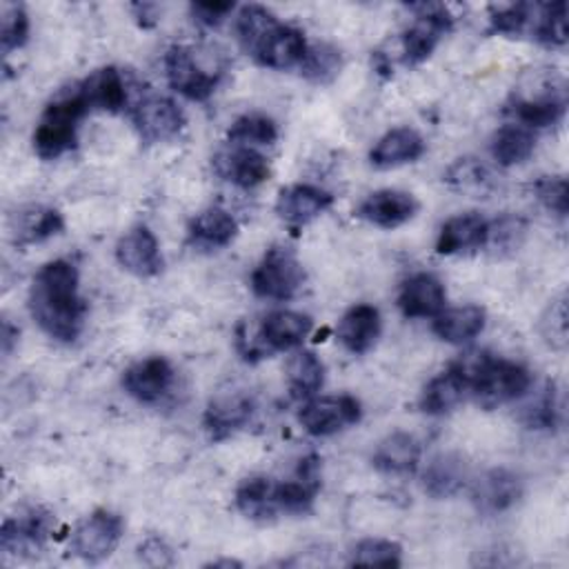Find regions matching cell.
<instances>
[{
	"instance_id": "33",
	"label": "cell",
	"mask_w": 569,
	"mask_h": 569,
	"mask_svg": "<svg viewBox=\"0 0 569 569\" xmlns=\"http://www.w3.org/2000/svg\"><path fill=\"white\" fill-rule=\"evenodd\" d=\"M62 229H64V218L58 209L31 204L18 213V224L13 227V233L20 247H29L58 236Z\"/></svg>"
},
{
	"instance_id": "12",
	"label": "cell",
	"mask_w": 569,
	"mask_h": 569,
	"mask_svg": "<svg viewBox=\"0 0 569 569\" xmlns=\"http://www.w3.org/2000/svg\"><path fill=\"white\" fill-rule=\"evenodd\" d=\"M116 260L136 278H153L164 267L158 238L147 224H136L120 236L116 242Z\"/></svg>"
},
{
	"instance_id": "22",
	"label": "cell",
	"mask_w": 569,
	"mask_h": 569,
	"mask_svg": "<svg viewBox=\"0 0 569 569\" xmlns=\"http://www.w3.org/2000/svg\"><path fill=\"white\" fill-rule=\"evenodd\" d=\"M333 204V196L316 184H289L280 189L276 213L291 227H305Z\"/></svg>"
},
{
	"instance_id": "25",
	"label": "cell",
	"mask_w": 569,
	"mask_h": 569,
	"mask_svg": "<svg viewBox=\"0 0 569 569\" xmlns=\"http://www.w3.org/2000/svg\"><path fill=\"white\" fill-rule=\"evenodd\" d=\"M382 331V320L380 311L373 305L358 302L349 307L340 322H338V340L349 353H367L380 338Z\"/></svg>"
},
{
	"instance_id": "36",
	"label": "cell",
	"mask_w": 569,
	"mask_h": 569,
	"mask_svg": "<svg viewBox=\"0 0 569 569\" xmlns=\"http://www.w3.org/2000/svg\"><path fill=\"white\" fill-rule=\"evenodd\" d=\"M531 38L540 44L558 49L567 44V2H542L536 4L531 24Z\"/></svg>"
},
{
	"instance_id": "17",
	"label": "cell",
	"mask_w": 569,
	"mask_h": 569,
	"mask_svg": "<svg viewBox=\"0 0 569 569\" xmlns=\"http://www.w3.org/2000/svg\"><path fill=\"white\" fill-rule=\"evenodd\" d=\"M520 496H522L520 478L505 467L485 471L471 485V502L485 516H496L511 509L520 500Z\"/></svg>"
},
{
	"instance_id": "38",
	"label": "cell",
	"mask_w": 569,
	"mask_h": 569,
	"mask_svg": "<svg viewBox=\"0 0 569 569\" xmlns=\"http://www.w3.org/2000/svg\"><path fill=\"white\" fill-rule=\"evenodd\" d=\"M527 402L520 407L518 418L527 429H553L558 425V398L553 382H545L540 389H529Z\"/></svg>"
},
{
	"instance_id": "8",
	"label": "cell",
	"mask_w": 569,
	"mask_h": 569,
	"mask_svg": "<svg viewBox=\"0 0 569 569\" xmlns=\"http://www.w3.org/2000/svg\"><path fill=\"white\" fill-rule=\"evenodd\" d=\"M122 531H124V522L118 513L109 509H96L76 525L71 533V551L80 560L89 565H98L116 551L122 538Z\"/></svg>"
},
{
	"instance_id": "27",
	"label": "cell",
	"mask_w": 569,
	"mask_h": 569,
	"mask_svg": "<svg viewBox=\"0 0 569 569\" xmlns=\"http://www.w3.org/2000/svg\"><path fill=\"white\" fill-rule=\"evenodd\" d=\"M425 153L422 136L411 127L389 129L369 151V162L376 169H393L407 162H416Z\"/></svg>"
},
{
	"instance_id": "31",
	"label": "cell",
	"mask_w": 569,
	"mask_h": 569,
	"mask_svg": "<svg viewBox=\"0 0 569 569\" xmlns=\"http://www.w3.org/2000/svg\"><path fill=\"white\" fill-rule=\"evenodd\" d=\"M238 236L236 218L222 207H209L189 222V242L198 249H222Z\"/></svg>"
},
{
	"instance_id": "39",
	"label": "cell",
	"mask_w": 569,
	"mask_h": 569,
	"mask_svg": "<svg viewBox=\"0 0 569 569\" xmlns=\"http://www.w3.org/2000/svg\"><path fill=\"white\" fill-rule=\"evenodd\" d=\"M342 67V53L338 47L329 42H313L307 44V53L300 62V73L316 84H327L331 82Z\"/></svg>"
},
{
	"instance_id": "49",
	"label": "cell",
	"mask_w": 569,
	"mask_h": 569,
	"mask_svg": "<svg viewBox=\"0 0 569 569\" xmlns=\"http://www.w3.org/2000/svg\"><path fill=\"white\" fill-rule=\"evenodd\" d=\"M138 558L149 567H171L176 562L171 547L158 536H149L142 545H138Z\"/></svg>"
},
{
	"instance_id": "45",
	"label": "cell",
	"mask_w": 569,
	"mask_h": 569,
	"mask_svg": "<svg viewBox=\"0 0 569 569\" xmlns=\"http://www.w3.org/2000/svg\"><path fill=\"white\" fill-rule=\"evenodd\" d=\"M29 40V16L22 4H4L0 18V47L2 53L9 56L11 51L24 47Z\"/></svg>"
},
{
	"instance_id": "26",
	"label": "cell",
	"mask_w": 569,
	"mask_h": 569,
	"mask_svg": "<svg viewBox=\"0 0 569 569\" xmlns=\"http://www.w3.org/2000/svg\"><path fill=\"white\" fill-rule=\"evenodd\" d=\"M420 442L411 433L393 431L378 442L371 465L385 476H413L420 465Z\"/></svg>"
},
{
	"instance_id": "32",
	"label": "cell",
	"mask_w": 569,
	"mask_h": 569,
	"mask_svg": "<svg viewBox=\"0 0 569 569\" xmlns=\"http://www.w3.org/2000/svg\"><path fill=\"white\" fill-rule=\"evenodd\" d=\"M238 511L256 522L273 520L278 513L276 505V482L267 476H249L236 489Z\"/></svg>"
},
{
	"instance_id": "41",
	"label": "cell",
	"mask_w": 569,
	"mask_h": 569,
	"mask_svg": "<svg viewBox=\"0 0 569 569\" xmlns=\"http://www.w3.org/2000/svg\"><path fill=\"white\" fill-rule=\"evenodd\" d=\"M349 565L400 567L402 565V547L387 538H365L351 547Z\"/></svg>"
},
{
	"instance_id": "52",
	"label": "cell",
	"mask_w": 569,
	"mask_h": 569,
	"mask_svg": "<svg viewBox=\"0 0 569 569\" xmlns=\"http://www.w3.org/2000/svg\"><path fill=\"white\" fill-rule=\"evenodd\" d=\"M204 567H240V562L238 560H211Z\"/></svg>"
},
{
	"instance_id": "3",
	"label": "cell",
	"mask_w": 569,
	"mask_h": 569,
	"mask_svg": "<svg viewBox=\"0 0 569 569\" xmlns=\"http://www.w3.org/2000/svg\"><path fill=\"white\" fill-rule=\"evenodd\" d=\"M311 318L300 311L278 309L262 318L256 331H251L244 322L236 329V349L247 362H256L260 358H269L273 351H289L305 342L311 333Z\"/></svg>"
},
{
	"instance_id": "43",
	"label": "cell",
	"mask_w": 569,
	"mask_h": 569,
	"mask_svg": "<svg viewBox=\"0 0 569 569\" xmlns=\"http://www.w3.org/2000/svg\"><path fill=\"white\" fill-rule=\"evenodd\" d=\"M525 233H527V222L518 216L505 213L493 222H489L485 247H491L496 253L516 251L522 244Z\"/></svg>"
},
{
	"instance_id": "46",
	"label": "cell",
	"mask_w": 569,
	"mask_h": 569,
	"mask_svg": "<svg viewBox=\"0 0 569 569\" xmlns=\"http://www.w3.org/2000/svg\"><path fill=\"white\" fill-rule=\"evenodd\" d=\"M533 196L536 200L556 213L558 218H565L569 211V189L565 176H542L533 182Z\"/></svg>"
},
{
	"instance_id": "44",
	"label": "cell",
	"mask_w": 569,
	"mask_h": 569,
	"mask_svg": "<svg viewBox=\"0 0 569 569\" xmlns=\"http://www.w3.org/2000/svg\"><path fill=\"white\" fill-rule=\"evenodd\" d=\"M538 331L551 349L556 351L567 349V296L565 293H560L547 305L545 313L540 316Z\"/></svg>"
},
{
	"instance_id": "47",
	"label": "cell",
	"mask_w": 569,
	"mask_h": 569,
	"mask_svg": "<svg viewBox=\"0 0 569 569\" xmlns=\"http://www.w3.org/2000/svg\"><path fill=\"white\" fill-rule=\"evenodd\" d=\"M447 182L460 191H482L489 182V171L476 158H458L447 171Z\"/></svg>"
},
{
	"instance_id": "34",
	"label": "cell",
	"mask_w": 569,
	"mask_h": 569,
	"mask_svg": "<svg viewBox=\"0 0 569 569\" xmlns=\"http://www.w3.org/2000/svg\"><path fill=\"white\" fill-rule=\"evenodd\" d=\"M536 149V136L531 129L518 124V122H507L502 124L489 142L491 158L500 167H513L525 162Z\"/></svg>"
},
{
	"instance_id": "42",
	"label": "cell",
	"mask_w": 569,
	"mask_h": 569,
	"mask_svg": "<svg viewBox=\"0 0 569 569\" xmlns=\"http://www.w3.org/2000/svg\"><path fill=\"white\" fill-rule=\"evenodd\" d=\"M536 16V4L531 2H513L505 7H496L489 16V31L500 33V36H522L531 33Z\"/></svg>"
},
{
	"instance_id": "40",
	"label": "cell",
	"mask_w": 569,
	"mask_h": 569,
	"mask_svg": "<svg viewBox=\"0 0 569 569\" xmlns=\"http://www.w3.org/2000/svg\"><path fill=\"white\" fill-rule=\"evenodd\" d=\"M227 138L229 142L242 147L273 144L278 140V124L267 113H244L231 122Z\"/></svg>"
},
{
	"instance_id": "7",
	"label": "cell",
	"mask_w": 569,
	"mask_h": 569,
	"mask_svg": "<svg viewBox=\"0 0 569 569\" xmlns=\"http://www.w3.org/2000/svg\"><path fill=\"white\" fill-rule=\"evenodd\" d=\"M362 418V405L358 398L349 393L340 396H313L305 400V405L298 411V422L309 436L325 438L340 433L353 425H358Z\"/></svg>"
},
{
	"instance_id": "23",
	"label": "cell",
	"mask_w": 569,
	"mask_h": 569,
	"mask_svg": "<svg viewBox=\"0 0 569 569\" xmlns=\"http://www.w3.org/2000/svg\"><path fill=\"white\" fill-rule=\"evenodd\" d=\"M76 89L87 102L89 111L118 113L129 102L127 80L116 67H100L91 71L80 84H76Z\"/></svg>"
},
{
	"instance_id": "24",
	"label": "cell",
	"mask_w": 569,
	"mask_h": 569,
	"mask_svg": "<svg viewBox=\"0 0 569 569\" xmlns=\"http://www.w3.org/2000/svg\"><path fill=\"white\" fill-rule=\"evenodd\" d=\"M489 231V220L476 211L451 216L438 231L436 251L440 256L467 253L485 247Z\"/></svg>"
},
{
	"instance_id": "5",
	"label": "cell",
	"mask_w": 569,
	"mask_h": 569,
	"mask_svg": "<svg viewBox=\"0 0 569 569\" xmlns=\"http://www.w3.org/2000/svg\"><path fill=\"white\" fill-rule=\"evenodd\" d=\"M305 284V269L296 253L273 244L251 271V291L264 300H291Z\"/></svg>"
},
{
	"instance_id": "51",
	"label": "cell",
	"mask_w": 569,
	"mask_h": 569,
	"mask_svg": "<svg viewBox=\"0 0 569 569\" xmlns=\"http://www.w3.org/2000/svg\"><path fill=\"white\" fill-rule=\"evenodd\" d=\"M18 336H20V331H18V327H13L9 320H2V331H0V342H2V353L4 356H9L11 353V349H13V345L18 342Z\"/></svg>"
},
{
	"instance_id": "37",
	"label": "cell",
	"mask_w": 569,
	"mask_h": 569,
	"mask_svg": "<svg viewBox=\"0 0 569 569\" xmlns=\"http://www.w3.org/2000/svg\"><path fill=\"white\" fill-rule=\"evenodd\" d=\"M278 24V18L262 4H244L238 9L233 29L240 47L251 56L260 40Z\"/></svg>"
},
{
	"instance_id": "11",
	"label": "cell",
	"mask_w": 569,
	"mask_h": 569,
	"mask_svg": "<svg viewBox=\"0 0 569 569\" xmlns=\"http://www.w3.org/2000/svg\"><path fill=\"white\" fill-rule=\"evenodd\" d=\"M49 531H51V516L38 507L27 509L2 522L0 549L13 558L36 556L42 551Z\"/></svg>"
},
{
	"instance_id": "2",
	"label": "cell",
	"mask_w": 569,
	"mask_h": 569,
	"mask_svg": "<svg viewBox=\"0 0 569 569\" xmlns=\"http://www.w3.org/2000/svg\"><path fill=\"white\" fill-rule=\"evenodd\" d=\"M458 360L469 373V396L482 409L513 402L531 389V373L520 362L487 351H471Z\"/></svg>"
},
{
	"instance_id": "29",
	"label": "cell",
	"mask_w": 569,
	"mask_h": 569,
	"mask_svg": "<svg viewBox=\"0 0 569 569\" xmlns=\"http://www.w3.org/2000/svg\"><path fill=\"white\" fill-rule=\"evenodd\" d=\"M565 107H567L565 91L553 89V91L538 93V96L516 98L511 102V107H507V111L516 118L518 124L533 131V129H542V127H551V124L560 122L565 116Z\"/></svg>"
},
{
	"instance_id": "28",
	"label": "cell",
	"mask_w": 569,
	"mask_h": 569,
	"mask_svg": "<svg viewBox=\"0 0 569 569\" xmlns=\"http://www.w3.org/2000/svg\"><path fill=\"white\" fill-rule=\"evenodd\" d=\"M469 480V469L462 456L445 451L431 458L422 471V489L433 500H445L462 491Z\"/></svg>"
},
{
	"instance_id": "30",
	"label": "cell",
	"mask_w": 569,
	"mask_h": 569,
	"mask_svg": "<svg viewBox=\"0 0 569 569\" xmlns=\"http://www.w3.org/2000/svg\"><path fill=\"white\" fill-rule=\"evenodd\" d=\"M485 320H487V313L480 305L449 307V309H442L438 316H433L431 331L449 345H465L485 329Z\"/></svg>"
},
{
	"instance_id": "14",
	"label": "cell",
	"mask_w": 569,
	"mask_h": 569,
	"mask_svg": "<svg viewBox=\"0 0 569 569\" xmlns=\"http://www.w3.org/2000/svg\"><path fill=\"white\" fill-rule=\"evenodd\" d=\"M318 491H320V458L316 453H309L300 458L293 478L284 482H276L278 511L302 516L311 511Z\"/></svg>"
},
{
	"instance_id": "4",
	"label": "cell",
	"mask_w": 569,
	"mask_h": 569,
	"mask_svg": "<svg viewBox=\"0 0 569 569\" xmlns=\"http://www.w3.org/2000/svg\"><path fill=\"white\" fill-rule=\"evenodd\" d=\"M89 113L87 102L73 91L60 93L47 104L36 129H33V151L42 160H56L71 151L78 142V122Z\"/></svg>"
},
{
	"instance_id": "9",
	"label": "cell",
	"mask_w": 569,
	"mask_h": 569,
	"mask_svg": "<svg viewBox=\"0 0 569 569\" xmlns=\"http://www.w3.org/2000/svg\"><path fill=\"white\" fill-rule=\"evenodd\" d=\"M131 120L142 142L156 144L176 138L184 127L182 109L167 96H142L131 107Z\"/></svg>"
},
{
	"instance_id": "20",
	"label": "cell",
	"mask_w": 569,
	"mask_h": 569,
	"mask_svg": "<svg viewBox=\"0 0 569 569\" xmlns=\"http://www.w3.org/2000/svg\"><path fill=\"white\" fill-rule=\"evenodd\" d=\"M469 393V373L460 360L451 362L445 371L433 376L420 391L418 407L422 413L442 416L453 411Z\"/></svg>"
},
{
	"instance_id": "1",
	"label": "cell",
	"mask_w": 569,
	"mask_h": 569,
	"mask_svg": "<svg viewBox=\"0 0 569 569\" xmlns=\"http://www.w3.org/2000/svg\"><path fill=\"white\" fill-rule=\"evenodd\" d=\"M87 309L73 262L58 258L40 267L29 289V311L49 338L73 342L82 333Z\"/></svg>"
},
{
	"instance_id": "18",
	"label": "cell",
	"mask_w": 569,
	"mask_h": 569,
	"mask_svg": "<svg viewBox=\"0 0 569 569\" xmlns=\"http://www.w3.org/2000/svg\"><path fill=\"white\" fill-rule=\"evenodd\" d=\"M418 211V200L409 191L378 189L371 191L356 209V216L380 229H396L409 222Z\"/></svg>"
},
{
	"instance_id": "19",
	"label": "cell",
	"mask_w": 569,
	"mask_h": 569,
	"mask_svg": "<svg viewBox=\"0 0 569 569\" xmlns=\"http://www.w3.org/2000/svg\"><path fill=\"white\" fill-rule=\"evenodd\" d=\"M213 169L222 180L240 189H256L271 176L269 160L258 149L242 144L216 153Z\"/></svg>"
},
{
	"instance_id": "16",
	"label": "cell",
	"mask_w": 569,
	"mask_h": 569,
	"mask_svg": "<svg viewBox=\"0 0 569 569\" xmlns=\"http://www.w3.org/2000/svg\"><path fill=\"white\" fill-rule=\"evenodd\" d=\"M253 409V398L244 391L220 393L209 400L202 416V427L211 440H224L251 420Z\"/></svg>"
},
{
	"instance_id": "15",
	"label": "cell",
	"mask_w": 569,
	"mask_h": 569,
	"mask_svg": "<svg viewBox=\"0 0 569 569\" xmlns=\"http://www.w3.org/2000/svg\"><path fill=\"white\" fill-rule=\"evenodd\" d=\"M307 53V40L305 33L291 24L278 22L251 51V58L267 69L284 71L300 67L302 58Z\"/></svg>"
},
{
	"instance_id": "13",
	"label": "cell",
	"mask_w": 569,
	"mask_h": 569,
	"mask_svg": "<svg viewBox=\"0 0 569 569\" xmlns=\"http://www.w3.org/2000/svg\"><path fill=\"white\" fill-rule=\"evenodd\" d=\"M173 380H176V371L171 362L162 356H149L124 369L122 389L133 400L153 405L169 393V389L173 387Z\"/></svg>"
},
{
	"instance_id": "6",
	"label": "cell",
	"mask_w": 569,
	"mask_h": 569,
	"mask_svg": "<svg viewBox=\"0 0 569 569\" xmlns=\"http://www.w3.org/2000/svg\"><path fill=\"white\" fill-rule=\"evenodd\" d=\"M413 22L402 31V62L407 67H416L425 62L438 42L451 31L453 16L445 4L438 2H420L411 4Z\"/></svg>"
},
{
	"instance_id": "10",
	"label": "cell",
	"mask_w": 569,
	"mask_h": 569,
	"mask_svg": "<svg viewBox=\"0 0 569 569\" xmlns=\"http://www.w3.org/2000/svg\"><path fill=\"white\" fill-rule=\"evenodd\" d=\"M164 73L173 91L193 102H204L218 87L220 76L209 73L198 64L191 49L173 44L164 53Z\"/></svg>"
},
{
	"instance_id": "48",
	"label": "cell",
	"mask_w": 569,
	"mask_h": 569,
	"mask_svg": "<svg viewBox=\"0 0 569 569\" xmlns=\"http://www.w3.org/2000/svg\"><path fill=\"white\" fill-rule=\"evenodd\" d=\"M233 9H236L233 2H218V0H200L189 4L191 18L202 27H218Z\"/></svg>"
},
{
	"instance_id": "21",
	"label": "cell",
	"mask_w": 569,
	"mask_h": 569,
	"mask_svg": "<svg viewBox=\"0 0 569 569\" xmlns=\"http://www.w3.org/2000/svg\"><path fill=\"white\" fill-rule=\"evenodd\" d=\"M445 284L429 271H418L400 284L398 309L405 318H433L445 309Z\"/></svg>"
},
{
	"instance_id": "50",
	"label": "cell",
	"mask_w": 569,
	"mask_h": 569,
	"mask_svg": "<svg viewBox=\"0 0 569 569\" xmlns=\"http://www.w3.org/2000/svg\"><path fill=\"white\" fill-rule=\"evenodd\" d=\"M131 11L136 13V18L142 27H153L158 22V4L136 2V4H131Z\"/></svg>"
},
{
	"instance_id": "35",
	"label": "cell",
	"mask_w": 569,
	"mask_h": 569,
	"mask_svg": "<svg viewBox=\"0 0 569 569\" xmlns=\"http://www.w3.org/2000/svg\"><path fill=\"white\" fill-rule=\"evenodd\" d=\"M287 385L289 393L296 400L313 398L325 385V365L322 360L307 349L296 351L287 362Z\"/></svg>"
}]
</instances>
